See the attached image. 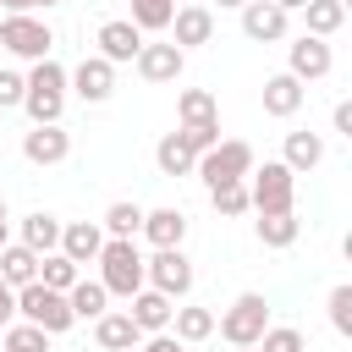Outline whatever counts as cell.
<instances>
[{
    "label": "cell",
    "instance_id": "1",
    "mask_svg": "<svg viewBox=\"0 0 352 352\" xmlns=\"http://www.w3.org/2000/svg\"><path fill=\"white\" fill-rule=\"evenodd\" d=\"M28 88H22V110L33 116V126H55L60 110H66V66L60 60H38L22 72Z\"/></svg>",
    "mask_w": 352,
    "mask_h": 352
},
{
    "label": "cell",
    "instance_id": "2",
    "mask_svg": "<svg viewBox=\"0 0 352 352\" xmlns=\"http://www.w3.org/2000/svg\"><path fill=\"white\" fill-rule=\"evenodd\" d=\"M297 204V176L280 165V160H264L248 170V209L258 214H292Z\"/></svg>",
    "mask_w": 352,
    "mask_h": 352
},
{
    "label": "cell",
    "instance_id": "3",
    "mask_svg": "<svg viewBox=\"0 0 352 352\" xmlns=\"http://www.w3.org/2000/svg\"><path fill=\"white\" fill-rule=\"evenodd\" d=\"M99 286L110 292V297H132V292H143V253H138V242H116V236H104V248H99Z\"/></svg>",
    "mask_w": 352,
    "mask_h": 352
},
{
    "label": "cell",
    "instance_id": "4",
    "mask_svg": "<svg viewBox=\"0 0 352 352\" xmlns=\"http://www.w3.org/2000/svg\"><path fill=\"white\" fill-rule=\"evenodd\" d=\"M16 319H22V324H38L44 336H60V330L77 324L66 292H50V286H38V280H28V286L16 292Z\"/></svg>",
    "mask_w": 352,
    "mask_h": 352
},
{
    "label": "cell",
    "instance_id": "5",
    "mask_svg": "<svg viewBox=\"0 0 352 352\" xmlns=\"http://www.w3.org/2000/svg\"><path fill=\"white\" fill-rule=\"evenodd\" d=\"M214 330H220V341H231V346H258V336L270 330V302H264V292H242L226 314H214Z\"/></svg>",
    "mask_w": 352,
    "mask_h": 352
},
{
    "label": "cell",
    "instance_id": "6",
    "mask_svg": "<svg viewBox=\"0 0 352 352\" xmlns=\"http://www.w3.org/2000/svg\"><path fill=\"white\" fill-rule=\"evenodd\" d=\"M50 50H55L50 22H38V16H0V55H16L28 66H38V60H50Z\"/></svg>",
    "mask_w": 352,
    "mask_h": 352
},
{
    "label": "cell",
    "instance_id": "7",
    "mask_svg": "<svg viewBox=\"0 0 352 352\" xmlns=\"http://www.w3.org/2000/svg\"><path fill=\"white\" fill-rule=\"evenodd\" d=\"M143 286H154L160 297L182 302L192 292V258L182 248H154V258H143Z\"/></svg>",
    "mask_w": 352,
    "mask_h": 352
},
{
    "label": "cell",
    "instance_id": "8",
    "mask_svg": "<svg viewBox=\"0 0 352 352\" xmlns=\"http://www.w3.org/2000/svg\"><path fill=\"white\" fill-rule=\"evenodd\" d=\"M248 170H253V148L242 138H220L209 154H198L192 176H204V187H220V182H248Z\"/></svg>",
    "mask_w": 352,
    "mask_h": 352
},
{
    "label": "cell",
    "instance_id": "9",
    "mask_svg": "<svg viewBox=\"0 0 352 352\" xmlns=\"http://www.w3.org/2000/svg\"><path fill=\"white\" fill-rule=\"evenodd\" d=\"M330 66H336V55H330V44L324 38H314V33H297L292 44H286V72L308 88V82H319V77H330Z\"/></svg>",
    "mask_w": 352,
    "mask_h": 352
},
{
    "label": "cell",
    "instance_id": "10",
    "mask_svg": "<svg viewBox=\"0 0 352 352\" xmlns=\"http://www.w3.org/2000/svg\"><path fill=\"white\" fill-rule=\"evenodd\" d=\"M66 88H72L82 104H104V99L116 94V66L99 60V55H82V60L66 72Z\"/></svg>",
    "mask_w": 352,
    "mask_h": 352
},
{
    "label": "cell",
    "instance_id": "11",
    "mask_svg": "<svg viewBox=\"0 0 352 352\" xmlns=\"http://www.w3.org/2000/svg\"><path fill=\"white\" fill-rule=\"evenodd\" d=\"M170 44L187 55V50H198V44H209L214 38V11L204 6V0H192V6H176V16H170Z\"/></svg>",
    "mask_w": 352,
    "mask_h": 352
},
{
    "label": "cell",
    "instance_id": "12",
    "mask_svg": "<svg viewBox=\"0 0 352 352\" xmlns=\"http://www.w3.org/2000/svg\"><path fill=\"white\" fill-rule=\"evenodd\" d=\"M94 55L99 60H110V66H126V60H138V50H143V33L126 22V16H110V22H99V33H94Z\"/></svg>",
    "mask_w": 352,
    "mask_h": 352
},
{
    "label": "cell",
    "instance_id": "13",
    "mask_svg": "<svg viewBox=\"0 0 352 352\" xmlns=\"http://www.w3.org/2000/svg\"><path fill=\"white\" fill-rule=\"evenodd\" d=\"M170 314H176V302L160 297L154 286H143V292L126 297V319L138 324V336H160V330H170Z\"/></svg>",
    "mask_w": 352,
    "mask_h": 352
},
{
    "label": "cell",
    "instance_id": "14",
    "mask_svg": "<svg viewBox=\"0 0 352 352\" xmlns=\"http://www.w3.org/2000/svg\"><path fill=\"white\" fill-rule=\"evenodd\" d=\"M66 154H72V132H66L60 121L22 132V160H28V165H60Z\"/></svg>",
    "mask_w": 352,
    "mask_h": 352
},
{
    "label": "cell",
    "instance_id": "15",
    "mask_svg": "<svg viewBox=\"0 0 352 352\" xmlns=\"http://www.w3.org/2000/svg\"><path fill=\"white\" fill-rule=\"evenodd\" d=\"M132 66H138V77H143V82H176V77H182V66H187V55L165 38V44H143Z\"/></svg>",
    "mask_w": 352,
    "mask_h": 352
},
{
    "label": "cell",
    "instance_id": "16",
    "mask_svg": "<svg viewBox=\"0 0 352 352\" xmlns=\"http://www.w3.org/2000/svg\"><path fill=\"white\" fill-rule=\"evenodd\" d=\"M138 324L126 319V308H104L99 319H94V346L99 352H138Z\"/></svg>",
    "mask_w": 352,
    "mask_h": 352
},
{
    "label": "cell",
    "instance_id": "17",
    "mask_svg": "<svg viewBox=\"0 0 352 352\" xmlns=\"http://www.w3.org/2000/svg\"><path fill=\"white\" fill-rule=\"evenodd\" d=\"M286 28H292L286 11H275L270 0H248V6H242V33H248L253 44H280Z\"/></svg>",
    "mask_w": 352,
    "mask_h": 352
},
{
    "label": "cell",
    "instance_id": "18",
    "mask_svg": "<svg viewBox=\"0 0 352 352\" xmlns=\"http://www.w3.org/2000/svg\"><path fill=\"white\" fill-rule=\"evenodd\" d=\"M302 99H308V88H302L292 72H275V77H264V116H275V121H292V116L302 110Z\"/></svg>",
    "mask_w": 352,
    "mask_h": 352
},
{
    "label": "cell",
    "instance_id": "19",
    "mask_svg": "<svg viewBox=\"0 0 352 352\" xmlns=\"http://www.w3.org/2000/svg\"><path fill=\"white\" fill-rule=\"evenodd\" d=\"M99 248H104L99 220H72V226H60V248H55V253H66L77 270H82V264H94V258H99Z\"/></svg>",
    "mask_w": 352,
    "mask_h": 352
},
{
    "label": "cell",
    "instance_id": "20",
    "mask_svg": "<svg viewBox=\"0 0 352 352\" xmlns=\"http://www.w3.org/2000/svg\"><path fill=\"white\" fill-rule=\"evenodd\" d=\"M138 236H148L154 248H182V236H187V214L182 209H143V231Z\"/></svg>",
    "mask_w": 352,
    "mask_h": 352
},
{
    "label": "cell",
    "instance_id": "21",
    "mask_svg": "<svg viewBox=\"0 0 352 352\" xmlns=\"http://www.w3.org/2000/svg\"><path fill=\"white\" fill-rule=\"evenodd\" d=\"M170 336H176L182 346H198V341H209V336H214V308L182 302V308L170 314Z\"/></svg>",
    "mask_w": 352,
    "mask_h": 352
},
{
    "label": "cell",
    "instance_id": "22",
    "mask_svg": "<svg viewBox=\"0 0 352 352\" xmlns=\"http://www.w3.org/2000/svg\"><path fill=\"white\" fill-rule=\"evenodd\" d=\"M60 226H66V220H55L50 209H33V214L22 220V236H16V242H22V248H33V253L44 258V253H55V248H60Z\"/></svg>",
    "mask_w": 352,
    "mask_h": 352
},
{
    "label": "cell",
    "instance_id": "23",
    "mask_svg": "<svg viewBox=\"0 0 352 352\" xmlns=\"http://www.w3.org/2000/svg\"><path fill=\"white\" fill-rule=\"evenodd\" d=\"M0 280H6L11 292H22L28 280H38V253L22 248V242H6V248H0Z\"/></svg>",
    "mask_w": 352,
    "mask_h": 352
},
{
    "label": "cell",
    "instance_id": "24",
    "mask_svg": "<svg viewBox=\"0 0 352 352\" xmlns=\"http://www.w3.org/2000/svg\"><path fill=\"white\" fill-rule=\"evenodd\" d=\"M302 22H308L302 33H314V38L330 44V38L346 28V0H308V6H302Z\"/></svg>",
    "mask_w": 352,
    "mask_h": 352
},
{
    "label": "cell",
    "instance_id": "25",
    "mask_svg": "<svg viewBox=\"0 0 352 352\" xmlns=\"http://www.w3.org/2000/svg\"><path fill=\"white\" fill-rule=\"evenodd\" d=\"M319 160H324V138H319V132H286V154H280V165H286L292 176L314 170Z\"/></svg>",
    "mask_w": 352,
    "mask_h": 352
},
{
    "label": "cell",
    "instance_id": "26",
    "mask_svg": "<svg viewBox=\"0 0 352 352\" xmlns=\"http://www.w3.org/2000/svg\"><path fill=\"white\" fill-rule=\"evenodd\" d=\"M154 165H160V176H192L198 170V154L182 143V132H165L154 143Z\"/></svg>",
    "mask_w": 352,
    "mask_h": 352
},
{
    "label": "cell",
    "instance_id": "27",
    "mask_svg": "<svg viewBox=\"0 0 352 352\" xmlns=\"http://www.w3.org/2000/svg\"><path fill=\"white\" fill-rule=\"evenodd\" d=\"M99 231H104V236H116V242H138V231H143V209H138L132 198H116V204L104 209Z\"/></svg>",
    "mask_w": 352,
    "mask_h": 352
},
{
    "label": "cell",
    "instance_id": "28",
    "mask_svg": "<svg viewBox=\"0 0 352 352\" xmlns=\"http://www.w3.org/2000/svg\"><path fill=\"white\" fill-rule=\"evenodd\" d=\"M66 302H72V319H88V324H94V319L110 308V292H104L99 280H88V275H82V280L66 292Z\"/></svg>",
    "mask_w": 352,
    "mask_h": 352
},
{
    "label": "cell",
    "instance_id": "29",
    "mask_svg": "<svg viewBox=\"0 0 352 352\" xmlns=\"http://www.w3.org/2000/svg\"><path fill=\"white\" fill-rule=\"evenodd\" d=\"M253 231H258V242H264V248H292V242H297V231H302V220H297V209H292V214H258V220H253Z\"/></svg>",
    "mask_w": 352,
    "mask_h": 352
},
{
    "label": "cell",
    "instance_id": "30",
    "mask_svg": "<svg viewBox=\"0 0 352 352\" xmlns=\"http://www.w3.org/2000/svg\"><path fill=\"white\" fill-rule=\"evenodd\" d=\"M82 280V270L66 258V253H44L38 258V286H50V292H72Z\"/></svg>",
    "mask_w": 352,
    "mask_h": 352
},
{
    "label": "cell",
    "instance_id": "31",
    "mask_svg": "<svg viewBox=\"0 0 352 352\" xmlns=\"http://www.w3.org/2000/svg\"><path fill=\"white\" fill-rule=\"evenodd\" d=\"M170 16H176V0H132V28L138 33H165L170 28Z\"/></svg>",
    "mask_w": 352,
    "mask_h": 352
},
{
    "label": "cell",
    "instance_id": "32",
    "mask_svg": "<svg viewBox=\"0 0 352 352\" xmlns=\"http://www.w3.org/2000/svg\"><path fill=\"white\" fill-rule=\"evenodd\" d=\"M176 116H182V126H192V121H214L220 104H214L209 88H182V94H176Z\"/></svg>",
    "mask_w": 352,
    "mask_h": 352
},
{
    "label": "cell",
    "instance_id": "33",
    "mask_svg": "<svg viewBox=\"0 0 352 352\" xmlns=\"http://www.w3.org/2000/svg\"><path fill=\"white\" fill-rule=\"evenodd\" d=\"M0 352H50V336L38 330V324H6L0 330Z\"/></svg>",
    "mask_w": 352,
    "mask_h": 352
},
{
    "label": "cell",
    "instance_id": "34",
    "mask_svg": "<svg viewBox=\"0 0 352 352\" xmlns=\"http://www.w3.org/2000/svg\"><path fill=\"white\" fill-rule=\"evenodd\" d=\"M209 204H214V214H226V220L248 214V182H220V187H209Z\"/></svg>",
    "mask_w": 352,
    "mask_h": 352
},
{
    "label": "cell",
    "instance_id": "35",
    "mask_svg": "<svg viewBox=\"0 0 352 352\" xmlns=\"http://www.w3.org/2000/svg\"><path fill=\"white\" fill-rule=\"evenodd\" d=\"M258 352H308V341H302L297 324H270V330L258 336Z\"/></svg>",
    "mask_w": 352,
    "mask_h": 352
},
{
    "label": "cell",
    "instance_id": "36",
    "mask_svg": "<svg viewBox=\"0 0 352 352\" xmlns=\"http://www.w3.org/2000/svg\"><path fill=\"white\" fill-rule=\"evenodd\" d=\"M176 132H182V143H187L192 154H209V148L220 143V116H214V121H192V126H176Z\"/></svg>",
    "mask_w": 352,
    "mask_h": 352
},
{
    "label": "cell",
    "instance_id": "37",
    "mask_svg": "<svg viewBox=\"0 0 352 352\" xmlns=\"http://www.w3.org/2000/svg\"><path fill=\"white\" fill-rule=\"evenodd\" d=\"M324 308H330V330H336V336H352V286H346V280L330 292Z\"/></svg>",
    "mask_w": 352,
    "mask_h": 352
},
{
    "label": "cell",
    "instance_id": "38",
    "mask_svg": "<svg viewBox=\"0 0 352 352\" xmlns=\"http://www.w3.org/2000/svg\"><path fill=\"white\" fill-rule=\"evenodd\" d=\"M22 88H28V77L11 72V66H0V110H16L22 104Z\"/></svg>",
    "mask_w": 352,
    "mask_h": 352
},
{
    "label": "cell",
    "instance_id": "39",
    "mask_svg": "<svg viewBox=\"0 0 352 352\" xmlns=\"http://www.w3.org/2000/svg\"><path fill=\"white\" fill-rule=\"evenodd\" d=\"M138 352H192V346H182L170 330H160V336H148V341H138Z\"/></svg>",
    "mask_w": 352,
    "mask_h": 352
},
{
    "label": "cell",
    "instance_id": "40",
    "mask_svg": "<svg viewBox=\"0 0 352 352\" xmlns=\"http://www.w3.org/2000/svg\"><path fill=\"white\" fill-rule=\"evenodd\" d=\"M330 126H336L341 138H352V99H341V104L330 110Z\"/></svg>",
    "mask_w": 352,
    "mask_h": 352
},
{
    "label": "cell",
    "instance_id": "41",
    "mask_svg": "<svg viewBox=\"0 0 352 352\" xmlns=\"http://www.w3.org/2000/svg\"><path fill=\"white\" fill-rule=\"evenodd\" d=\"M6 324H16V292L11 286H0V330Z\"/></svg>",
    "mask_w": 352,
    "mask_h": 352
},
{
    "label": "cell",
    "instance_id": "42",
    "mask_svg": "<svg viewBox=\"0 0 352 352\" xmlns=\"http://www.w3.org/2000/svg\"><path fill=\"white\" fill-rule=\"evenodd\" d=\"M0 11H6V16H33L38 0H0Z\"/></svg>",
    "mask_w": 352,
    "mask_h": 352
},
{
    "label": "cell",
    "instance_id": "43",
    "mask_svg": "<svg viewBox=\"0 0 352 352\" xmlns=\"http://www.w3.org/2000/svg\"><path fill=\"white\" fill-rule=\"evenodd\" d=\"M11 242V209H6V198H0V248Z\"/></svg>",
    "mask_w": 352,
    "mask_h": 352
},
{
    "label": "cell",
    "instance_id": "44",
    "mask_svg": "<svg viewBox=\"0 0 352 352\" xmlns=\"http://www.w3.org/2000/svg\"><path fill=\"white\" fill-rule=\"evenodd\" d=\"M270 6H275V11H286V16H292V11H302V6H308V0H270Z\"/></svg>",
    "mask_w": 352,
    "mask_h": 352
},
{
    "label": "cell",
    "instance_id": "45",
    "mask_svg": "<svg viewBox=\"0 0 352 352\" xmlns=\"http://www.w3.org/2000/svg\"><path fill=\"white\" fill-rule=\"evenodd\" d=\"M242 6H248V0H220V11H242Z\"/></svg>",
    "mask_w": 352,
    "mask_h": 352
},
{
    "label": "cell",
    "instance_id": "46",
    "mask_svg": "<svg viewBox=\"0 0 352 352\" xmlns=\"http://www.w3.org/2000/svg\"><path fill=\"white\" fill-rule=\"evenodd\" d=\"M38 6H44V11H50V6H60V0H38Z\"/></svg>",
    "mask_w": 352,
    "mask_h": 352
},
{
    "label": "cell",
    "instance_id": "47",
    "mask_svg": "<svg viewBox=\"0 0 352 352\" xmlns=\"http://www.w3.org/2000/svg\"><path fill=\"white\" fill-rule=\"evenodd\" d=\"M236 352H258V346H236Z\"/></svg>",
    "mask_w": 352,
    "mask_h": 352
},
{
    "label": "cell",
    "instance_id": "48",
    "mask_svg": "<svg viewBox=\"0 0 352 352\" xmlns=\"http://www.w3.org/2000/svg\"><path fill=\"white\" fill-rule=\"evenodd\" d=\"M176 6H192V0H176Z\"/></svg>",
    "mask_w": 352,
    "mask_h": 352
}]
</instances>
